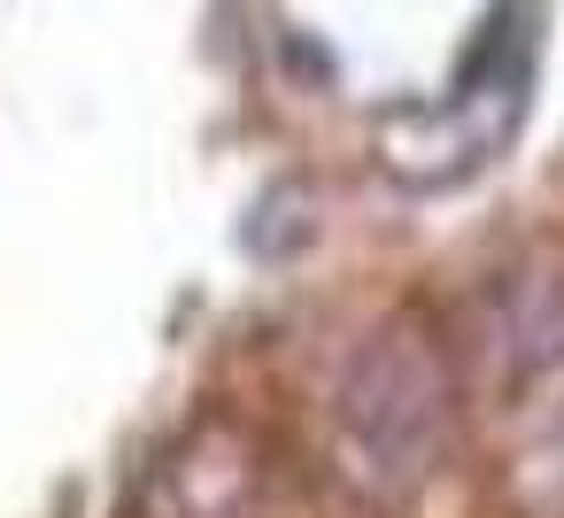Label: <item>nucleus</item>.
Instances as JSON below:
<instances>
[{
    "mask_svg": "<svg viewBox=\"0 0 564 518\" xmlns=\"http://www.w3.org/2000/svg\"><path fill=\"white\" fill-rule=\"evenodd\" d=\"M148 518H263V464L256 441L225 418H202L155 472L140 495Z\"/></svg>",
    "mask_w": 564,
    "mask_h": 518,
    "instance_id": "nucleus-3",
    "label": "nucleus"
},
{
    "mask_svg": "<svg viewBox=\"0 0 564 518\" xmlns=\"http://www.w3.org/2000/svg\"><path fill=\"white\" fill-rule=\"evenodd\" d=\"M456 449V379L433 333L379 325L333 387V456L356 495L410 503Z\"/></svg>",
    "mask_w": 564,
    "mask_h": 518,
    "instance_id": "nucleus-1",
    "label": "nucleus"
},
{
    "mask_svg": "<svg viewBox=\"0 0 564 518\" xmlns=\"http://www.w3.org/2000/svg\"><path fill=\"white\" fill-rule=\"evenodd\" d=\"M487 356L510 402V495L564 518V279L525 271L487 294Z\"/></svg>",
    "mask_w": 564,
    "mask_h": 518,
    "instance_id": "nucleus-2",
    "label": "nucleus"
}]
</instances>
